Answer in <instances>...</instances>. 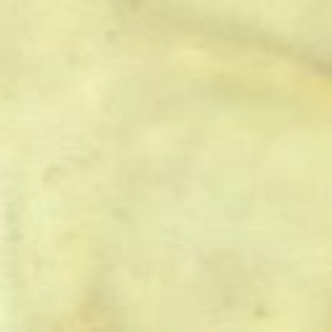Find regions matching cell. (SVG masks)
Masks as SVG:
<instances>
[]
</instances>
